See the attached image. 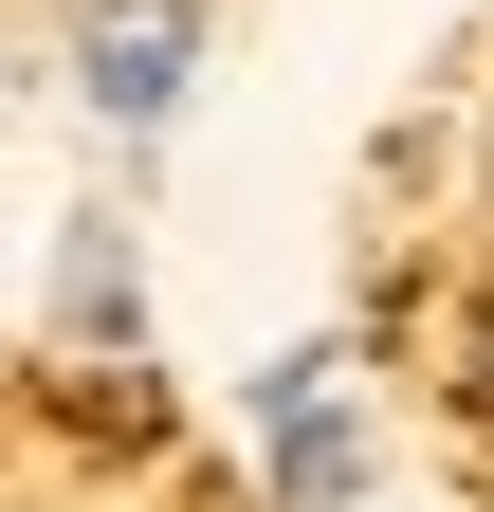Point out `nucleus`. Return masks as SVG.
Here are the masks:
<instances>
[{"mask_svg": "<svg viewBox=\"0 0 494 512\" xmlns=\"http://www.w3.org/2000/svg\"><path fill=\"white\" fill-rule=\"evenodd\" d=\"M257 439H275V512H348V494H366V439H348V403H330V348H293V366L257 384Z\"/></svg>", "mask_w": 494, "mask_h": 512, "instance_id": "obj_2", "label": "nucleus"}, {"mask_svg": "<svg viewBox=\"0 0 494 512\" xmlns=\"http://www.w3.org/2000/svg\"><path fill=\"white\" fill-rule=\"evenodd\" d=\"M202 37H220V0H92V37H74V55H92V110H110V128H165Z\"/></svg>", "mask_w": 494, "mask_h": 512, "instance_id": "obj_1", "label": "nucleus"}, {"mask_svg": "<svg viewBox=\"0 0 494 512\" xmlns=\"http://www.w3.org/2000/svg\"><path fill=\"white\" fill-rule=\"evenodd\" d=\"M55 330H129V238L74 220V256H55Z\"/></svg>", "mask_w": 494, "mask_h": 512, "instance_id": "obj_3", "label": "nucleus"}]
</instances>
